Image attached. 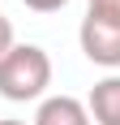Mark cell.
<instances>
[{
	"instance_id": "3",
	"label": "cell",
	"mask_w": 120,
	"mask_h": 125,
	"mask_svg": "<svg viewBox=\"0 0 120 125\" xmlns=\"http://www.w3.org/2000/svg\"><path fill=\"white\" fill-rule=\"evenodd\" d=\"M30 125H94V121H90L86 99H77V95H47V99H39Z\"/></svg>"
},
{
	"instance_id": "7",
	"label": "cell",
	"mask_w": 120,
	"mask_h": 125,
	"mask_svg": "<svg viewBox=\"0 0 120 125\" xmlns=\"http://www.w3.org/2000/svg\"><path fill=\"white\" fill-rule=\"evenodd\" d=\"M22 4H26L30 13H60L69 0H22Z\"/></svg>"
},
{
	"instance_id": "8",
	"label": "cell",
	"mask_w": 120,
	"mask_h": 125,
	"mask_svg": "<svg viewBox=\"0 0 120 125\" xmlns=\"http://www.w3.org/2000/svg\"><path fill=\"white\" fill-rule=\"evenodd\" d=\"M0 125H30V121H17V116H0Z\"/></svg>"
},
{
	"instance_id": "1",
	"label": "cell",
	"mask_w": 120,
	"mask_h": 125,
	"mask_svg": "<svg viewBox=\"0 0 120 125\" xmlns=\"http://www.w3.org/2000/svg\"><path fill=\"white\" fill-rule=\"evenodd\" d=\"M51 56L39 43H13L0 56V99L9 104H39L51 86Z\"/></svg>"
},
{
	"instance_id": "5",
	"label": "cell",
	"mask_w": 120,
	"mask_h": 125,
	"mask_svg": "<svg viewBox=\"0 0 120 125\" xmlns=\"http://www.w3.org/2000/svg\"><path fill=\"white\" fill-rule=\"evenodd\" d=\"M86 13H94V17H116L120 22V0H86Z\"/></svg>"
},
{
	"instance_id": "4",
	"label": "cell",
	"mask_w": 120,
	"mask_h": 125,
	"mask_svg": "<svg viewBox=\"0 0 120 125\" xmlns=\"http://www.w3.org/2000/svg\"><path fill=\"white\" fill-rule=\"evenodd\" d=\"M86 108L94 125H120V73H107L103 82H94Z\"/></svg>"
},
{
	"instance_id": "6",
	"label": "cell",
	"mask_w": 120,
	"mask_h": 125,
	"mask_svg": "<svg viewBox=\"0 0 120 125\" xmlns=\"http://www.w3.org/2000/svg\"><path fill=\"white\" fill-rule=\"evenodd\" d=\"M13 43H17V30H13V17H4V13H0V56H4V52H9Z\"/></svg>"
},
{
	"instance_id": "2",
	"label": "cell",
	"mask_w": 120,
	"mask_h": 125,
	"mask_svg": "<svg viewBox=\"0 0 120 125\" xmlns=\"http://www.w3.org/2000/svg\"><path fill=\"white\" fill-rule=\"evenodd\" d=\"M77 43H82V56L99 69H120V22L116 17H94L86 13L82 26H77Z\"/></svg>"
}]
</instances>
